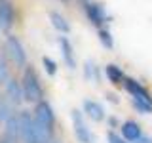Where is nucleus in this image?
I'll use <instances>...</instances> for the list:
<instances>
[{
  "instance_id": "1",
  "label": "nucleus",
  "mask_w": 152,
  "mask_h": 143,
  "mask_svg": "<svg viewBox=\"0 0 152 143\" xmlns=\"http://www.w3.org/2000/svg\"><path fill=\"white\" fill-rule=\"evenodd\" d=\"M17 114H19V122H21L23 143H51V128L38 122L36 116L28 111H21Z\"/></svg>"
},
{
  "instance_id": "2",
  "label": "nucleus",
  "mask_w": 152,
  "mask_h": 143,
  "mask_svg": "<svg viewBox=\"0 0 152 143\" xmlns=\"http://www.w3.org/2000/svg\"><path fill=\"white\" fill-rule=\"evenodd\" d=\"M23 92H25V101H31V103H40L44 101V90H42V84L38 80L36 73L32 69H25L23 73Z\"/></svg>"
},
{
  "instance_id": "3",
  "label": "nucleus",
  "mask_w": 152,
  "mask_h": 143,
  "mask_svg": "<svg viewBox=\"0 0 152 143\" xmlns=\"http://www.w3.org/2000/svg\"><path fill=\"white\" fill-rule=\"evenodd\" d=\"M126 88L129 90V94L133 95V105H135L139 111H142V113L152 111V97L139 82H135V80H126Z\"/></svg>"
},
{
  "instance_id": "4",
  "label": "nucleus",
  "mask_w": 152,
  "mask_h": 143,
  "mask_svg": "<svg viewBox=\"0 0 152 143\" xmlns=\"http://www.w3.org/2000/svg\"><path fill=\"white\" fill-rule=\"evenodd\" d=\"M6 54L8 57L13 61L15 65H25L27 63V52H25V48H23L21 44V40H19L17 36H8L6 38Z\"/></svg>"
},
{
  "instance_id": "5",
  "label": "nucleus",
  "mask_w": 152,
  "mask_h": 143,
  "mask_svg": "<svg viewBox=\"0 0 152 143\" xmlns=\"http://www.w3.org/2000/svg\"><path fill=\"white\" fill-rule=\"evenodd\" d=\"M72 122H74V133L80 143H93V133L86 126L84 114L80 111H72Z\"/></svg>"
},
{
  "instance_id": "6",
  "label": "nucleus",
  "mask_w": 152,
  "mask_h": 143,
  "mask_svg": "<svg viewBox=\"0 0 152 143\" xmlns=\"http://www.w3.org/2000/svg\"><path fill=\"white\" fill-rule=\"evenodd\" d=\"M34 116H36V120H38V122H42L44 126L53 128V124H55V114H53V111H51V107H50V103H48V101H40V103H36Z\"/></svg>"
},
{
  "instance_id": "7",
  "label": "nucleus",
  "mask_w": 152,
  "mask_h": 143,
  "mask_svg": "<svg viewBox=\"0 0 152 143\" xmlns=\"http://www.w3.org/2000/svg\"><path fill=\"white\" fill-rule=\"evenodd\" d=\"M13 19H15V13H13L12 2L10 0H0V27H2V31L12 29Z\"/></svg>"
},
{
  "instance_id": "8",
  "label": "nucleus",
  "mask_w": 152,
  "mask_h": 143,
  "mask_svg": "<svg viewBox=\"0 0 152 143\" xmlns=\"http://www.w3.org/2000/svg\"><path fill=\"white\" fill-rule=\"evenodd\" d=\"M6 97L12 101L13 105H19L21 101H25V92H23V86L17 80L10 78L6 82Z\"/></svg>"
},
{
  "instance_id": "9",
  "label": "nucleus",
  "mask_w": 152,
  "mask_h": 143,
  "mask_svg": "<svg viewBox=\"0 0 152 143\" xmlns=\"http://www.w3.org/2000/svg\"><path fill=\"white\" fill-rule=\"evenodd\" d=\"M86 13H88V19L93 23V25L101 27L104 23V12H103V8L99 6V4L88 2V4H86Z\"/></svg>"
},
{
  "instance_id": "10",
  "label": "nucleus",
  "mask_w": 152,
  "mask_h": 143,
  "mask_svg": "<svg viewBox=\"0 0 152 143\" xmlns=\"http://www.w3.org/2000/svg\"><path fill=\"white\" fill-rule=\"evenodd\" d=\"M59 46H61V52H63L65 63L69 65V69H74V67H76V59H74V50H72V44L69 42V38H66V36H59Z\"/></svg>"
},
{
  "instance_id": "11",
  "label": "nucleus",
  "mask_w": 152,
  "mask_h": 143,
  "mask_svg": "<svg viewBox=\"0 0 152 143\" xmlns=\"http://www.w3.org/2000/svg\"><path fill=\"white\" fill-rule=\"evenodd\" d=\"M122 136H124V139H127V141H139L142 137V133H141L139 124L127 120V122H124V126H122Z\"/></svg>"
},
{
  "instance_id": "12",
  "label": "nucleus",
  "mask_w": 152,
  "mask_h": 143,
  "mask_svg": "<svg viewBox=\"0 0 152 143\" xmlns=\"http://www.w3.org/2000/svg\"><path fill=\"white\" fill-rule=\"evenodd\" d=\"M84 109H86V114H88L91 120H103L104 118V109L101 103L97 101H91V99H88V101H84Z\"/></svg>"
},
{
  "instance_id": "13",
  "label": "nucleus",
  "mask_w": 152,
  "mask_h": 143,
  "mask_svg": "<svg viewBox=\"0 0 152 143\" xmlns=\"http://www.w3.org/2000/svg\"><path fill=\"white\" fill-rule=\"evenodd\" d=\"M13 114H15L13 113V103L6 95H0V124H6Z\"/></svg>"
},
{
  "instance_id": "14",
  "label": "nucleus",
  "mask_w": 152,
  "mask_h": 143,
  "mask_svg": "<svg viewBox=\"0 0 152 143\" xmlns=\"http://www.w3.org/2000/svg\"><path fill=\"white\" fill-rule=\"evenodd\" d=\"M50 19H51V25H53L57 31H61V32H69V31H70V25L66 23V19L61 15V13L51 12V13H50Z\"/></svg>"
},
{
  "instance_id": "15",
  "label": "nucleus",
  "mask_w": 152,
  "mask_h": 143,
  "mask_svg": "<svg viewBox=\"0 0 152 143\" xmlns=\"http://www.w3.org/2000/svg\"><path fill=\"white\" fill-rule=\"evenodd\" d=\"M107 76L114 84H122V80H124V73L120 69H116V65H108L107 67Z\"/></svg>"
},
{
  "instance_id": "16",
  "label": "nucleus",
  "mask_w": 152,
  "mask_h": 143,
  "mask_svg": "<svg viewBox=\"0 0 152 143\" xmlns=\"http://www.w3.org/2000/svg\"><path fill=\"white\" fill-rule=\"evenodd\" d=\"M8 80H10L8 61H6V55L0 54V84H2V82H8Z\"/></svg>"
},
{
  "instance_id": "17",
  "label": "nucleus",
  "mask_w": 152,
  "mask_h": 143,
  "mask_svg": "<svg viewBox=\"0 0 152 143\" xmlns=\"http://www.w3.org/2000/svg\"><path fill=\"white\" fill-rule=\"evenodd\" d=\"M99 38H101L103 46H107V48H112V46H114L110 32H108V31H104V29H101V31H99Z\"/></svg>"
},
{
  "instance_id": "18",
  "label": "nucleus",
  "mask_w": 152,
  "mask_h": 143,
  "mask_svg": "<svg viewBox=\"0 0 152 143\" xmlns=\"http://www.w3.org/2000/svg\"><path fill=\"white\" fill-rule=\"evenodd\" d=\"M42 63H44V67H46V71H48V74H55V71H57V63L51 57H44L42 59Z\"/></svg>"
},
{
  "instance_id": "19",
  "label": "nucleus",
  "mask_w": 152,
  "mask_h": 143,
  "mask_svg": "<svg viewBox=\"0 0 152 143\" xmlns=\"http://www.w3.org/2000/svg\"><path fill=\"white\" fill-rule=\"evenodd\" d=\"M0 143H19V137L12 136V133H8V132H4L2 136H0Z\"/></svg>"
},
{
  "instance_id": "20",
  "label": "nucleus",
  "mask_w": 152,
  "mask_h": 143,
  "mask_svg": "<svg viewBox=\"0 0 152 143\" xmlns=\"http://www.w3.org/2000/svg\"><path fill=\"white\" fill-rule=\"evenodd\" d=\"M97 80V74H95V69H93V63H89V61H86V78H91Z\"/></svg>"
},
{
  "instance_id": "21",
  "label": "nucleus",
  "mask_w": 152,
  "mask_h": 143,
  "mask_svg": "<svg viewBox=\"0 0 152 143\" xmlns=\"http://www.w3.org/2000/svg\"><path fill=\"white\" fill-rule=\"evenodd\" d=\"M108 139H110V143H124V141H122V137H118L116 133H112V132L108 133Z\"/></svg>"
},
{
  "instance_id": "22",
  "label": "nucleus",
  "mask_w": 152,
  "mask_h": 143,
  "mask_svg": "<svg viewBox=\"0 0 152 143\" xmlns=\"http://www.w3.org/2000/svg\"><path fill=\"white\" fill-rule=\"evenodd\" d=\"M0 29H2V27H0Z\"/></svg>"
},
{
  "instance_id": "23",
  "label": "nucleus",
  "mask_w": 152,
  "mask_h": 143,
  "mask_svg": "<svg viewBox=\"0 0 152 143\" xmlns=\"http://www.w3.org/2000/svg\"><path fill=\"white\" fill-rule=\"evenodd\" d=\"M51 143H53V141H51Z\"/></svg>"
}]
</instances>
